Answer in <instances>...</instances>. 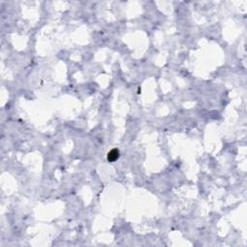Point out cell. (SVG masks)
<instances>
[{
  "instance_id": "6da1fadb",
  "label": "cell",
  "mask_w": 247,
  "mask_h": 247,
  "mask_svg": "<svg viewBox=\"0 0 247 247\" xmlns=\"http://www.w3.org/2000/svg\"><path fill=\"white\" fill-rule=\"evenodd\" d=\"M120 154H119V151L118 150H116V149H113L111 150L109 152H108V155H107V159L109 161L113 162L115 160H117L118 157H119Z\"/></svg>"
}]
</instances>
